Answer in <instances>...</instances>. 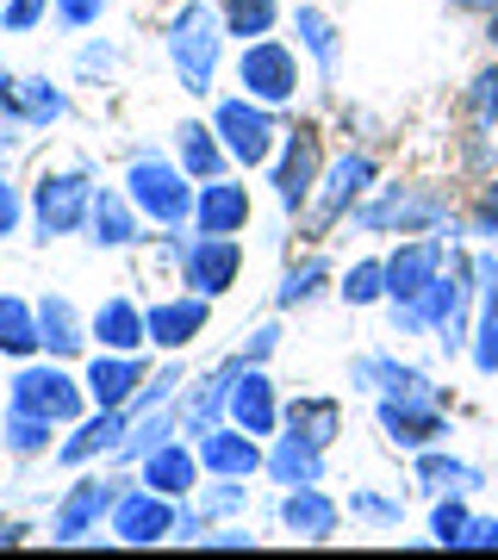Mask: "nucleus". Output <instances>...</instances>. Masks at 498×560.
<instances>
[{"instance_id": "f257e3e1", "label": "nucleus", "mask_w": 498, "mask_h": 560, "mask_svg": "<svg viewBox=\"0 0 498 560\" xmlns=\"http://www.w3.org/2000/svg\"><path fill=\"white\" fill-rule=\"evenodd\" d=\"M219 13L212 7H199V0H187L175 13V25H169V57H175V75L187 94H212V75H219Z\"/></svg>"}, {"instance_id": "f03ea898", "label": "nucleus", "mask_w": 498, "mask_h": 560, "mask_svg": "<svg viewBox=\"0 0 498 560\" xmlns=\"http://www.w3.org/2000/svg\"><path fill=\"white\" fill-rule=\"evenodd\" d=\"M125 194H131V206H138L143 219H157V224L194 219V187H187V175H181V168H169V162H157V156L131 162Z\"/></svg>"}, {"instance_id": "7ed1b4c3", "label": "nucleus", "mask_w": 498, "mask_h": 560, "mask_svg": "<svg viewBox=\"0 0 498 560\" xmlns=\"http://www.w3.org/2000/svg\"><path fill=\"white\" fill-rule=\"evenodd\" d=\"M13 405L38 411V418H50V423H76L81 405H88V381L62 374V368H20V374H13Z\"/></svg>"}, {"instance_id": "20e7f679", "label": "nucleus", "mask_w": 498, "mask_h": 560, "mask_svg": "<svg viewBox=\"0 0 498 560\" xmlns=\"http://www.w3.org/2000/svg\"><path fill=\"white\" fill-rule=\"evenodd\" d=\"M88 212H94V180L88 175H44L38 187H32V219H38L44 237L81 231Z\"/></svg>"}, {"instance_id": "39448f33", "label": "nucleus", "mask_w": 498, "mask_h": 560, "mask_svg": "<svg viewBox=\"0 0 498 560\" xmlns=\"http://www.w3.org/2000/svg\"><path fill=\"white\" fill-rule=\"evenodd\" d=\"M398 324H405V330L437 324L442 349H461V342H467V275H461V261H449V275L430 280V293L418 300V312H398Z\"/></svg>"}, {"instance_id": "423d86ee", "label": "nucleus", "mask_w": 498, "mask_h": 560, "mask_svg": "<svg viewBox=\"0 0 498 560\" xmlns=\"http://www.w3.org/2000/svg\"><path fill=\"white\" fill-rule=\"evenodd\" d=\"M238 81L250 88V101L287 106L299 94V62H293V50H287V44L262 38V44H250V50L238 57Z\"/></svg>"}, {"instance_id": "0eeeda50", "label": "nucleus", "mask_w": 498, "mask_h": 560, "mask_svg": "<svg viewBox=\"0 0 498 560\" xmlns=\"http://www.w3.org/2000/svg\"><path fill=\"white\" fill-rule=\"evenodd\" d=\"M212 131L224 138V150H231L243 168H262V162L275 156V138H280V125L268 119V106H250V101H224Z\"/></svg>"}, {"instance_id": "6e6552de", "label": "nucleus", "mask_w": 498, "mask_h": 560, "mask_svg": "<svg viewBox=\"0 0 498 560\" xmlns=\"http://www.w3.org/2000/svg\"><path fill=\"white\" fill-rule=\"evenodd\" d=\"M175 499L169 492H157V486H138V492H125L119 504H113V536L131 541V548H150V541H169L175 536Z\"/></svg>"}, {"instance_id": "1a4fd4ad", "label": "nucleus", "mask_w": 498, "mask_h": 560, "mask_svg": "<svg viewBox=\"0 0 498 560\" xmlns=\"http://www.w3.org/2000/svg\"><path fill=\"white\" fill-rule=\"evenodd\" d=\"M449 200L430 194V187H386L374 206H361L356 224L361 231H424V224H442Z\"/></svg>"}, {"instance_id": "9d476101", "label": "nucleus", "mask_w": 498, "mask_h": 560, "mask_svg": "<svg viewBox=\"0 0 498 560\" xmlns=\"http://www.w3.org/2000/svg\"><path fill=\"white\" fill-rule=\"evenodd\" d=\"M437 275H442V237L405 243V249L386 261V300H393V312H418V300L430 293Z\"/></svg>"}, {"instance_id": "9b49d317", "label": "nucleus", "mask_w": 498, "mask_h": 560, "mask_svg": "<svg viewBox=\"0 0 498 560\" xmlns=\"http://www.w3.org/2000/svg\"><path fill=\"white\" fill-rule=\"evenodd\" d=\"M125 499V480H76L69 486V499L57 504V517H50V536L57 541H81L94 523L113 517V504Z\"/></svg>"}, {"instance_id": "f8f14e48", "label": "nucleus", "mask_w": 498, "mask_h": 560, "mask_svg": "<svg viewBox=\"0 0 498 560\" xmlns=\"http://www.w3.org/2000/svg\"><path fill=\"white\" fill-rule=\"evenodd\" d=\"M380 430L405 448H430L442 436V411H437V393H393L380 399Z\"/></svg>"}, {"instance_id": "ddd939ff", "label": "nucleus", "mask_w": 498, "mask_h": 560, "mask_svg": "<svg viewBox=\"0 0 498 560\" xmlns=\"http://www.w3.org/2000/svg\"><path fill=\"white\" fill-rule=\"evenodd\" d=\"M238 268H243L238 243H231V237H206V231H199V237L187 243V256H181V280H187V287H199L206 300H212V293H224V287L238 280Z\"/></svg>"}, {"instance_id": "4468645a", "label": "nucleus", "mask_w": 498, "mask_h": 560, "mask_svg": "<svg viewBox=\"0 0 498 560\" xmlns=\"http://www.w3.org/2000/svg\"><path fill=\"white\" fill-rule=\"evenodd\" d=\"M368 187H374V162H368V156H343L337 168L324 175V194H319V206H312L305 231H312V237H319V231H331V224H337L343 212L368 194Z\"/></svg>"}, {"instance_id": "2eb2a0df", "label": "nucleus", "mask_w": 498, "mask_h": 560, "mask_svg": "<svg viewBox=\"0 0 498 560\" xmlns=\"http://www.w3.org/2000/svg\"><path fill=\"white\" fill-rule=\"evenodd\" d=\"M199 467L206 474H224V480H250V474H262L268 460H262V448H256V436L243 430V423H212L206 436H199Z\"/></svg>"}, {"instance_id": "dca6fc26", "label": "nucleus", "mask_w": 498, "mask_h": 560, "mask_svg": "<svg viewBox=\"0 0 498 560\" xmlns=\"http://www.w3.org/2000/svg\"><path fill=\"white\" fill-rule=\"evenodd\" d=\"M138 386H143L138 355H119V349H106V355L88 361V399H94L100 411H119V405H131V399H138Z\"/></svg>"}, {"instance_id": "f3484780", "label": "nucleus", "mask_w": 498, "mask_h": 560, "mask_svg": "<svg viewBox=\"0 0 498 560\" xmlns=\"http://www.w3.org/2000/svg\"><path fill=\"white\" fill-rule=\"evenodd\" d=\"M231 423H243L250 436H275L280 423V405H275V381L262 374L256 361L238 374V386H231Z\"/></svg>"}, {"instance_id": "a211bd4d", "label": "nucleus", "mask_w": 498, "mask_h": 560, "mask_svg": "<svg viewBox=\"0 0 498 560\" xmlns=\"http://www.w3.org/2000/svg\"><path fill=\"white\" fill-rule=\"evenodd\" d=\"M194 219L206 237H231V231H243L250 224V187H238V180H206L194 200Z\"/></svg>"}, {"instance_id": "6ab92c4d", "label": "nucleus", "mask_w": 498, "mask_h": 560, "mask_svg": "<svg viewBox=\"0 0 498 560\" xmlns=\"http://www.w3.org/2000/svg\"><path fill=\"white\" fill-rule=\"evenodd\" d=\"M312 187H319V138L312 131H293L287 138V156L275 168V194L287 212H299V206L312 200Z\"/></svg>"}, {"instance_id": "aec40b11", "label": "nucleus", "mask_w": 498, "mask_h": 560, "mask_svg": "<svg viewBox=\"0 0 498 560\" xmlns=\"http://www.w3.org/2000/svg\"><path fill=\"white\" fill-rule=\"evenodd\" d=\"M206 318H212V305H206V293H187V300H162L150 305V342L157 349H187V342L206 330Z\"/></svg>"}, {"instance_id": "412c9836", "label": "nucleus", "mask_w": 498, "mask_h": 560, "mask_svg": "<svg viewBox=\"0 0 498 560\" xmlns=\"http://www.w3.org/2000/svg\"><path fill=\"white\" fill-rule=\"evenodd\" d=\"M243 368H250L243 355H238V361H224L219 374H206V381L187 393V411H181V418H187V436H206V430L219 423V411H231V386H238Z\"/></svg>"}, {"instance_id": "4be33fe9", "label": "nucleus", "mask_w": 498, "mask_h": 560, "mask_svg": "<svg viewBox=\"0 0 498 560\" xmlns=\"http://www.w3.org/2000/svg\"><path fill=\"white\" fill-rule=\"evenodd\" d=\"M337 517H343V511L324 499L319 486H293L287 504H280V523H287L293 536H305V541H331V536H337Z\"/></svg>"}, {"instance_id": "5701e85b", "label": "nucleus", "mask_w": 498, "mask_h": 560, "mask_svg": "<svg viewBox=\"0 0 498 560\" xmlns=\"http://www.w3.org/2000/svg\"><path fill=\"white\" fill-rule=\"evenodd\" d=\"M138 467H143V486H157V492H169V499H187V492H194V480H199V455H187L181 442L150 448Z\"/></svg>"}, {"instance_id": "b1692460", "label": "nucleus", "mask_w": 498, "mask_h": 560, "mask_svg": "<svg viewBox=\"0 0 498 560\" xmlns=\"http://www.w3.org/2000/svg\"><path fill=\"white\" fill-rule=\"evenodd\" d=\"M88 231H94V243H106V249H125V243H138V206H131V194L94 187V212H88Z\"/></svg>"}, {"instance_id": "393cba45", "label": "nucleus", "mask_w": 498, "mask_h": 560, "mask_svg": "<svg viewBox=\"0 0 498 560\" xmlns=\"http://www.w3.org/2000/svg\"><path fill=\"white\" fill-rule=\"evenodd\" d=\"M94 337L100 349H119V355H138L143 342H150V324H143V312L131 300H106L94 312Z\"/></svg>"}, {"instance_id": "a878e982", "label": "nucleus", "mask_w": 498, "mask_h": 560, "mask_svg": "<svg viewBox=\"0 0 498 560\" xmlns=\"http://www.w3.org/2000/svg\"><path fill=\"white\" fill-rule=\"evenodd\" d=\"M268 474H275L280 486H319L324 480V448L312 436H280L275 455H268Z\"/></svg>"}, {"instance_id": "bb28decb", "label": "nucleus", "mask_w": 498, "mask_h": 560, "mask_svg": "<svg viewBox=\"0 0 498 560\" xmlns=\"http://www.w3.org/2000/svg\"><path fill=\"white\" fill-rule=\"evenodd\" d=\"M474 280L486 293V312H479V337H474V368L479 374H498V261L474 256Z\"/></svg>"}, {"instance_id": "cd10ccee", "label": "nucleus", "mask_w": 498, "mask_h": 560, "mask_svg": "<svg viewBox=\"0 0 498 560\" xmlns=\"http://www.w3.org/2000/svg\"><path fill=\"white\" fill-rule=\"evenodd\" d=\"M125 430H131V418H125V405L119 411H100V418H88L76 430V436L62 442V460H69V467H81V460H94L100 448H119L125 442Z\"/></svg>"}, {"instance_id": "c85d7f7f", "label": "nucleus", "mask_w": 498, "mask_h": 560, "mask_svg": "<svg viewBox=\"0 0 498 560\" xmlns=\"http://www.w3.org/2000/svg\"><path fill=\"white\" fill-rule=\"evenodd\" d=\"M349 381H356L361 393H380V399H393V393H430V381H424L418 368H398V361H386V355H361Z\"/></svg>"}, {"instance_id": "c756f323", "label": "nucleus", "mask_w": 498, "mask_h": 560, "mask_svg": "<svg viewBox=\"0 0 498 560\" xmlns=\"http://www.w3.org/2000/svg\"><path fill=\"white\" fill-rule=\"evenodd\" d=\"M0 349H7V355H32V349H44L38 312H32L25 300H13V293H0Z\"/></svg>"}, {"instance_id": "7c9ffc66", "label": "nucleus", "mask_w": 498, "mask_h": 560, "mask_svg": "<svg viewBox=\"0 0 498 560\" xmlns=\"http://www.w3.org/2000/svg\"><path fill=\"white\" fill-rule=\"evenodd\" d=\"M38 330H44V349H50V355H76L81 349V318L62 293H50V300L38 305Z\"/></svg>"}, {"instance_id": "2f4dec72", "label": "nucleus", "mask_w": 498, "mask_h": 560, "mask_svg": "<svg viewBox=\"0 0 498 560\" xmlns=\"http://www.w3.org/2000/svg\"><path fill=\"white\" fill-rule=\"evenodd\" d=\"M287 430H299V436H312L319 448H331L343 430V411L331 399H293L287 405Z\"/></svg>"}, {"instance_id": "473e14b6", "label": "nucleus", "mask_w": 498, "mask_h": 560, "mask_svg": "<svg viewBox=\"0 0 498 560\" xmlns=\"http://www.w3.org/2000/svg\"><path fill=\"white\" fill-rule=\"evenodd\" d=\"M175 138H181V162H187V175L212 180L224 168V143H219V131H212V125H181Z\"/></svg>"}, {"instance_id": "72a5a7b5", "label": "nucleus", "mask_w": 498, "mask_h": 560, "mask_svg": "<svg viewBox=\"0 0 498 560\" xmlns=\"http://www.w3.org/2000/svg\"><path fill=\"white\" fill-rule=\"evenodd\" d=\"M62 113H69V101H62L44 75H25L20 81V125H57Z\"/></svg>"}, {"instance_id": "f704fd0d", "label": "nucleus", "mask_w": 498, "mask_h": 560, "mask_svg": "<svg viewBox=\"0 0 498 560\" xmlns=\"http://www.w3.org/2000/svg\"><path fill=\"white\" fill-rule=\"evenodd\" d=\"M293 25H299V38H305V50L319 57V69H324V75H337V25L324 20L319 7H299V13H293Z\"/></svg>"}, {"instance_id": "c9c22d12", "label": "nucleus", "mask_w": 498, "mask_h": 560, "mask_svg": "<svg viewBox=\"0 0 498 560\" xmlns=\"http://www.w3.org/2000/svg\"><path fill=\"white\" fill-rule=\"evenodd\" d=\"M7 448H13V455H38V448H50V418L13 405V411H7Z\"/></svg>"}, {"instance_id": "e433bc0d", "label": "nucleus", "mask_w": 498, "mask_h": 560, "mask_svg": "<svg viewBox=\"0 0 498 560\" xmlns=\"http://www.w3.org/2000/svg\"><path fill=\"white\" fill-rule=\"evenodd\" d=\"M280 0H224V25H231V38H262L268 25H275Z\"/></svg>"}, {"instance_id": "4c0bfd02", "label": "nucleus", "mask_w": 498, "mask_h": 560, "mask_svg": "<svg viewBox=\"0 0 498 560\" xmlns=\"http://www.w3.org/2000/svg\"><path fill=\"white\" fill-rule=\"evenodd\" d=\"M418 480L424 486H455V492H474L479 467H467V460H455V455H424L418 460Z\"/></svg>"}, {"instance_id": "58836bf2", "label": "nucleus", "mask_w": 498, "mask_h": 560, "mask_svg": "<svg viewBox=\"0 0 498 560\" xmlns=\"http://www.w3.org/2000/svg\"><path fill=\"white\" fill-rule=\"evenodd\" d=\"M169 430H175V418H169V411H157V418L131 423V430H125V442L113 448V455H119V460H143L150 448H162V442H169Z\"/></svg>"}, {"instance_id": "ea45409f", "label": "nucleus", "mask_w": 498, "mask_h": 560, "mask_svg": "<svg viewBox=\"0 0 498 560\" xmlns=\"http://www.w3.org/2000/svg\"><path fill=\"white\" fill-rule=\"evenodd\" d=\"M343 300H349V305L386 300V261H356V268H349V280H343Z\"/></svg>"}, {"instance_id": "a19ab883", "label": "nucleus", "mask_w": 498, "mask_h": 560, "mask_svg": "<svg viewBox=\"0 0 498 560\" xmlns=\"http://www.w3.org/2000/svg\"><path fill=\"white\" fill-rule=\"evenodd\" d=\"M324 280H331V268H324V261H305L299 275H287V287H280V305H305V300L324 287Z\"/></svg>"}, {"instance_id": "79ce46f5", "label": "nucleus", "mask_w": 498, "mask_h": 560, "mask_svg": "<svg viewBox=\"0 0 498 560\" xmlns=\"http://www.w3.org/2000/svg\"><path fill=\"white\" fill-rule=\"evenodd\" d=\"M467 113H474V125H498V69H486V75H474V94H467Z\"/></svg>"}, {"instance_id": "37998d69", "label": "nucleus", "mask_w": 498, "mask_h": 560, "mask_svg": "<svg viewBox=\"0 0 498 560\" xmlns=\"http://www.w3.org/2000/svg\"><path fill=\"white\" fill-rule=\"evenodd\" d=\"M175 386H181V368H162L157 381H143V386H138V399H131V405H138V411H162Z\"/></svg>"}, {"instance_id": "c03bdc74", "label": "nucleus", "mask_w": 498, "mask_h": 560, "mask_svg": "<svg viewBox=\"0 0 498 560\" xmlns=\"http://www.w3.org/2000/svg\"><path fill=\"white\" fill-rule=\"evenodd\" d=\"M250 499L238 480H224L219 474V492H199V517H224V511H238V504Z\"/></svg>"}, {"instance_id": "a18cd8bd", "label": "nucleus", "mask_w": 498, "mask_h": 560, "mask_svg": "<svg viewBox=\"0 0 498 560\" xmlns=\"http://www.w3.org/2000/svg\"><path fill=\"white\" fill-rule=\"evenodd\" d=\"M44 7H50V0H7L0 25H7V32H32V25L44 20Z\"/></svg>"}, {"instance_id": "49530a36", "label": "nucleus", "mask_w": 498, "mask_h": 560, "mask_svg": "<svg viewBox=\"0 0 498 560\" xmlns=\"http://www.w3.org/2000/svg\"><path fill=\"white\" fill-rule=\"evenodd\" d=\"M430 529H437V541H442V548H455V541H461V529H467V511H461L455 499H449V504H437V523H430Z\"/></svg>"}, {"instance_id": "de8ad7c7", "label": "nucleus", "mask_w": 498, "mask_h": 560, "mask_svg": "<svg viewBox=\"0 0 498 560\" xmlns=\"http://www.w3.org/2000/svg\"><path fill=\"white\" fill-rule=\"evenodd\" d=\"M100 13H106V0H57V20L69 25V32H81V25H94Z\"/></svg>"}, {"instance_id": "09e8293b", "label": "nucleus", "mask_w": 498, "mask_h": 560, "mask_svg": "<svg viewBox=\"0 0 498 560\" xmlns=\"http://www.w3.org/2000/svg\"><path fill=\"white\" fill-rule=\"evenodd\" d=\"M25 219V206H20V187H7V175H0V237H13Z\"/></svg>"}, {"instance_id": "8fccbe9b", "label": "nucleus", "mask_w": 498, "mask_h": 560, "mask_svg": "<svg viewBox=\"0 0 498 560\" xmlns=\"http://www.w3.org/2000/svg\"><path fill=\"white\" fill-rule=\"evenodd\" d=\"M349 511H356V517H368V523H398V504L374 499V492H356V499H349Z\"/></svg>"}, {"instance_id": "3c124183", "label": "nucleus", "mask_w": 498, "mask_h": 560, "mask_svg": "<svg viewBox=\"0 0 498 560\" xmlns=\"http://www.w3.org/2000/svg\"><path fill=\"white\" fill-rule=\"evenodd\" d=\"M455 548H498V517H467Z\"/></svg>"}, {"instance_id": "603ef678", "label": "nucleus", "mask_w": 498, "mask_h": 560, "mask_svg": "<svg viewBox=\"0 0 498 560\" xmlns=\"http://www.w3.org/2000/svg\"><path fill=\"white\" fill-rule=\"evenodd\" d=\"M474 237H493L498 243V187H486V200L474 212Z\"/></svg>"}, {"instance_id": "864d4df0", "label": "nucleus", "mask_w": 498, "mask_h": 560, "mask_svg": "<svg viewBox=\"0 0 498 560\" xmlns=\"http://www.w3.org/2000/svg\"><path fill=\"white\" fill-rule=\"evenodd\" d=\"M275 342H280V330H275V324H262L256 337L243 342V361H256V368H262V361L275 355Z\"/></svg>"}, {"instance_id": "5fc2aeb1", "label": "nucleus", "mask_w": 498, "mask_h": 560, "mask_svg": "<svg viewBox=\"0 0 498 560\" xmlns=\"http://www.w3.org/2000/svg\"><path fill=\"white\" fill-rule=\"evenodd\" d=\"M0 119H20V81L0 69Z\"/></svg>"}, {"instance_id": "6e6d98bb", "label": "nucleus", "mask_w": 498, "mask_h": 560, "mask_svg": "<svg viewBox=\"0 0 498 560\" xmlns=\"http://www.w3.org/2000/svg\"><path fill=\"white\" fill-rule=\"evenodd\" d=\"M199 541H212V548H256L250 529H212V536H199Z\"/></svg>"}, {"instance_id": "4d7b16f0", "label": "nucleus", "mask_w": 498, "mask_h": 560, "mask_svg": "<svg viewBox=\"0 0 498 560\" xmlns=\"http://www.w3.org/2000/svg\"><path fill=\"white\" fill-rule=\"evenodd\" d=\"M13 125H20V119H13ZM13 125H0V162L13 156V143H20V138H13Z\"/></svg>"}, {"instance_id": "13d9d810", "label": "nucleus", "mask_w": 498, "mask_h": 560, "mask_svg": "<svg viewBox=\"0 0 498 560\" xmlns=\"http://www.w3.org/2000/svg\"><path fill=\"white\" fill-rule=\"evenodd\" d=\"M455 7H467V13H498V0H455Z\"/></svg>"}, {"instance_id": "bf43d9fd", "label": "nucleus", "mask_w": 498, "mask_h": 560, "mask_svg": "<svg viewBox=\"0 0 498 560\" xmlns=\"http://www.w3.org/2000/svg\"><path fill=\"white\" fill-rule=\"evenodd\" d=\"M486 38H493V44H498V13H493V32H486Z\"/></svg>"}]
</instances>
